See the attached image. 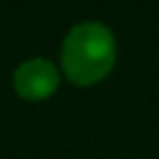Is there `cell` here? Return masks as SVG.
Returning <instances> with one entry per match:
<instances>
[{
  "label": "cell",
  "instance_id": "1",
  "mask_svg": "<svg viewBox=\"0 0 159 159\" xmlns=\"http://www.w3.org/2000/svg\"><path fill=\"white\" fill-rule=\"evenodd\" d=\"M116 42L106 25L83 21L67 32L62 44V65L76 83H95L111 69Z\"/></svg>",
  "mask_w": 159,
  "mask_h": 159
},
{
  "label": "cell",
  "instance_id": "2",
  "mask_svg": "<svg viewBox=\"0 0 159 159\" xmlns=\"http://www.w3.org/2000/svg\"><path fill=\"white\" fill-rule=\"evenodd\" d=\"M14 85L23 97H46L58 85V69L44 58H30L14 72Z\"/></svg>",
  "mask_w": 159,
  "mask_h": 159
}]
</instances>
